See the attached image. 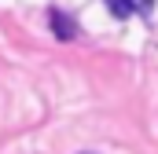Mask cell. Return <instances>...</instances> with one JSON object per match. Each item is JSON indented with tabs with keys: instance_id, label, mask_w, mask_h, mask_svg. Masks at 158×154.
<instances>
[{
	"instance_id": "cell-1",
	"label": "cell",
	"mask_w": 158,
	"mask_h": 154,
	"mask_svg": "<svg viewBox=\"0 0 158 154\" xmlns=\"http://www.w3.org/2000/svg\"><path fill=\"white\" fill-rule=\"evenodd\" d=\"M52 30H55L59 40H74V33H77V26H74L63 11H52Z\"/></svg>"
},
{
	"instance_id": "cell-2",
	"label": "cell",
	"mask_w": 158,
	"mask_h": 154,
	"mask_svg": "<svg viewBox=\"0 0 158 154\" xmlns=\"http://www.w3.org/2000/svg\"><path fill=\"white\" fill-rule=\"evenodd\" d=\"M107 7H110L114 18H129V15H132V4H129V0H107Z\"/></svg>"
},
{
	"instance_id": "cell-3",
	"label": "cell",
	"mask_w": 158,
	"mask_h": 154,
	"mask_svg": "<svg viewBox=\"0 0 158 154\" xmlns=\"http://www.w3.org/2000/svg\"><path fill=\"white\" fill-rule=\"evenodd\" d=\"M129 4H132V11H136V15H147V11L155 7V0H129Z\"/></svg>"
}]
</instances>
